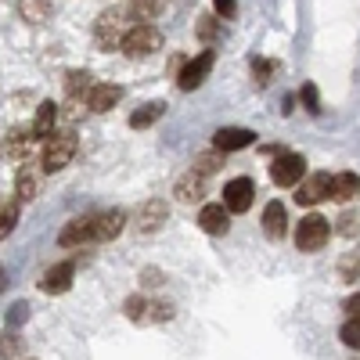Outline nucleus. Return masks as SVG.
Here are the masks:
<instances>
[{
	"label": "nucleus",
	"mask_w": 360,
	"mask_h": 360,
	"mask_svg": "<svg viewBox=\"0 0 360 360\" xmlns=\"http://www.w3.org/2000/svg\"><path fill=\"white\" fill-rule=\"evenodd\" d=\"M119 47H123L127 58H148L162 47V33L155 25H130L123 33V40H119Z\"/></svg>",
	"instance_id": "f257e3e1"
},
{
	"label": "nucleus",
	"mask_w": 360,
	"mask_h": 360,
	"mask_svg": "<svg viewBox=\"0 0 360 360\" xmlns=\"http://www.w3.org/2000/svg\"><path fill=\"white\" fill-rule=\"evenodd\" d=\"M328 234H332L328 220L317 217V213H310V217L299 220V227H295V249L299 252H317V249L328 245Z\"/></svg>",
	"instance_id": "f03ea898"
},
{
	"label": "nucleus",
	"mask_w": 360,
	"mask_h": 360,
	"mask_svg": "<svg viewBox=\"0 0 360 360\" xmlns=\"http://www.w3.org/2000/svg\"><path fill=\"white\" fill-rule=\"evenodd\" d=\"M72 155H76V137L72 134H51L47 144H44L40 166H44V173H58L72 162Z\"/></svg>",
	"instance_id": "7ed1b4c3"
},
{
	"label": "nucleus",
	"mask_w": 360,
	"mask_h": 360,
	"mask_svg": "<svg viewBox=\"0 0 360 360\" xmlns=\"http://www.w3.org/2000/svg\"><path fill=\"white\" fill-rule=\"evenodd\" d=\"M252 198H256L252 176H234V180L224 184V209H227V213H249Z\"/></svg>",
	"instance_id": "20e7f679"
},
{
	"label": "nucleus",
	"mask_w": 360,
	"mask_h": 360,
	"mask_svg": "<svg viewBox=\"0 0 360 360\" xmlns=\"http://www.w3.org/2000/svg\"><path fill=\"white\" fill-rule=\"evenodd\" d=\"M303 173H307V162H303V155H295V152H281V155L274 159V166H270V176H274L278 188L299 184V180H303Z\"/></svg>",
	"instance_id": "39448f33"
},
{
	"label": "nucleus",
	"mask_w": 360,
	"mask_h": 360,
	"mask_svg": "<svg viewBox=\"0 0 360 360\" xmlns=\"http://www.w3.org/2000/svg\"><path fill=\"white\" fill-rule=\"evenodd\" d=\"M213 72V51H202L198 58H191V62L180 69V76H176V86L180 90H198L202 83H205V76Z\"/></svg>",
	"instance_id": "423d86ee"
},
{
	"label": "nucleus",
	"mask_w": 360,
	"mask_h": 360,
	"mask_svg": "<svg viewBox=\"0 0 360 360\" xmlns=\"http://www.w3.org/2000/svg\"><path fill=\"white\" fill-rule=\"evenodd\" d=\"M328 184H332V173H324V169L310 173L303 184H299L295 202H299V205H317V202H324V198H328Z\"/></svg>",
	"instance_id": "0eeeda50"
},
{
	"label": "nucleus",
	"mask_w": 360,
	"mask_h": 360,
	"mask_svg": "<svg viewBox=\"0 0 360 360\" xmlns=\"http://www.w3.org/2000/svg\"><path fill=\"white\" fill-rule=\"evenodd\" d=\"M119 101H123V86L119 83H98L86 90V108L90 112H112Z\"/></svg>",
	"instance_id": "6e6552de"
},
{
	"label": "nucleus",
	"mask_w": 360,
	"mask_h": 360,
	"mask_svg": "<svg viewBox=\"0 0 360 360\" xmlns=\"http://www.w3.org/2000/svg\"><path fill=\"white\" fill-rule=\"evenodd\" d=\"M256 141V134L252 130H245V127H220L217 130V137H213V144H217V152H242V148H249Z\"/></svg>",
	"instance_id": "1a4fd4ad"
},
{
	"label": "nucleus",
	"mask_w": 360,
	"mask_h": 360,
	"mask_svg": "<svg viewBox=\"0 0 360 360\" xmlns=\"http://www.w3.org/2000/svg\"><path fill=\"white\" fill-rule=\"evenodd\" d=\"M40 173H44V166L37 169L33 162H22V169L15 176V198L18 202H33L40 195Z\"/></svg>",
	"instance_id": "9d476101"
},
{
	"label": "nucleus",
	"mask_w": 360,
	"mask_h": 360,
	"mask_svg": "<svg viewBox=\"0 0 360 360\" xmlns=\"http://www.w3.org/2000/svg\"><path fill=\"white\" fill-rule=\"evenodd\" d=\"M123 224H127V217L119 213V209L98 213V217H94V231H90V238H94V242H112V238L123 234Z\"/></svg>",
	"instance_id": "9b49d317"
},
{
	"label": "nucleus",
	"mask_w": 360,
	"mask_h": 360,
	"mask_svg": "<svg viewBox=\"0 0 360 360\" xmlns=\"http://www.w3.org/2000/svg\"><path fill=\"white\" fill-rule=\"evenodd\" d=\"M166 217H169V209H166V202H162V198L144 202V205L137 209V231L152 234V231H159V227L166 224Z\"/></svg>",
	"instance_id": "f8f14e48"
},
{
	"label": "nucleus",
	"mask_w": 360,
	"mask_h": 360,
	"mask_svg": "<svg viewBox=\"0 0 360 360\" xmlns=\"http://www.w3.org/2000/svg\"><path fill=\"white\" fill-rule=\"evenodd\" d=\"M94 33H98V44H101V47H115L119 40H123V33H127V29H123V11H108V15H101Z\"/></svg>",
	"instance_id": "ddd939ff"
},
{
	"label": "nucleus",
	"mask_w": 360,
	"mask_h": 360,
	"mask_svg": "<svg viewBox=\"0 0 360 360\" xmlns=\"http://www.w3.org/2000/svg\"><path fill=\"white\" fill-rule=\"evenodd\" d=\"M72 274H76V266H72V263H58V266H51L47 274H44L40 288H44L47 295H62V292H69Z\"/></svg>",
	"instance_id": "4468645a"
},
{
	"label": "nucleus",
	"mask_w": 360,
	"mask_h": 360,
	"mask_svg": "<svg viewBox=\"0 0 360 360\" xmlns=\"http://www.w3.org/2000/svg\"><path fill=\"white\" fill-rule=\"evenodd\" d=\"M198 227H202L205 234H227V231H231V213H227L224 205H202Z\"/></svg>",
	"instance_id": "2eb2a0df"
},
{
	"label": "nucleus",
	"mask_w": 360,
	"mask_h": 360,
	"mask_svg": "<svg viewBox=\"0 0 360 360\" xmlns=\"http://www.w3.org/2000/svg\"><path fill=\"white\" fill-rule=\"evenodd\" d=\"M285 231H288V213H285V205H281V202H270V205L263 209V234L274 238V242H281Z\"/></svg>",
	"instance_id": "dca6fc26"
},
{
	"label": "nucleus",
	"mask_w": 360,
	"mask_h": 360,
	"mask_svg": "<svg viewBox=\"0 0 360 360\" xmlns=\"http://www.w3.org/2000/svg\"><path fill=\"white\" fill-rule=\"evenodd\" d=\"M90 231H94V217H76L65 224V231L58 234V242L62 245H83V242H94L90 238Z\"/></svg>",
	"instance_id": "f3484780"
},
{
	"label": "nucleus",
	"mask_w": 360,
	"mask_h": 360,
	"mask_svg": "<svg viewBox=\"0 0 360 360\" xmlns=\"http://www.w3.org/2000/svg\"><path fill=\"white\" fill-rule=\"evenodd\" d=\"M360 195V176L356 173H335L332 184H328V198L335 202H353Z\"/></svg>",
	"instance_id": "a211bd4d"
},
{
	"label": "nucleus",
	"mask_w": 360,
	"mask_h": 360,
	"mask_svg": "<svg viewBox=\"0 0 360 360\" xmlns=\"http://www.w3.org/2000/svg\"><path fill=\"white\" fill-rule=\"evenodd\" d=\"M51 0H18V15L29 22V25H44L51 18Z\"/></svg>",
	"instance_id": "6ab92c4d"
},
{
	"label": "nucleus",
	"mask_w": 360,
	"mask_h": 360,
	"mask_svg": "<svg viewBox=\"0 0 360 360\" xmlns=\"http://www.w3.org/2000/svg\"><path fill=\"white\" fill-rule=\"evenodd\" d=\"M202 191H205V176L195 173V169H191L188 176H180V180H176V198H180V202H198Z\"/></svg>",
	"instance_id": "aec40b11"
},
{
	"label": "nucleus",
	"mask_w": 360,
	"mask_h": 360,
	"mask_svg": "<svg viewBox=\"0 0 360 360\" xmlns=\"http://www.w3.org/2000/svg\"><path fill=\"white\" fill-rule=\"evenodd\" d=\"M54 123H58V105L54 101H44L37 108V119H33V137H51L54 134Z\"/></svg>",
	"instance_id": "412c9836"
},
{
	"label": "nucleus",
	"mask_w": 360,
	"mask_h": 360,
	"mask_svg": "<svg viewBox=\"0 0 360 360\" xmlns=\"http://www.w3.org/2000/svg\"><path fill=\"white\" fill-rule=\"evenodd\" d=\"M162 112H166V105H159V101L144 105L141 112H134V115H130V127H134V130H144V127H152V123H159V119H162Z\"/></svg>",
	"instance_id": "4be33fe9"
},
{
	"label": "nucleus",
	"mask_w": 360,
	"mask_h": 360,
	"mask_svg": "<svg viewBox=\"0 0 360 360\" xmlns=\"http://www.w3.org/2000/svg\"><path fill=\"white\" fill-rule=\"evenodd\" d=\"M18 220V198H0V242L15 231Z\"/></svg>",
	"instance_id": "5701e85b"
},
{
	"label": "nucleus",
	"mask_w": 360,
	"mask_h": 360,
	"mask_svg": "<svg viewBox=\"0 0 360 360\" xmlns=\"http://www.w3.org/2000/svg\"><path fill=\"white\" fill-rule=\"evenodd\" d=\"M169 8V0H130V11L137 18H159Z\"/></svg>",
	"instance_id": "b1692460"
},
{
	"label": "nucleus",
	"mask_w": 360,
	"mask_h": 360,
	"mask_svg": "<svg viewBox=\"0 0 360 360\" xmlns=\"http://www.w3.org/2000/svg\"><path fill=\"white\" fill-rule=\"evenodd\" d=\"M195 33H198L202 44H217V40H220V22H217L213 15H202L198 25H195Z\"/></svg>",
	"instance_id": "393cba45"
},
{
	"label": "nucleus",
	"mask_w": 360,
	"mask_h": 360,
	"mask_svg": "<svg viewBox=\"0 0 360 360\" xmlns=\"http://www.w3.org/2000/svg\"><path fill=\"white\" fill-rule=\"evenodd\" d=\"M274 72H278V62H266V58H252V79H256L259 86H266L270 79H274Z\"/></svg>",
	"instance_id": "a878e982"
},
{
	"label": "nucleus",
	"mask_w": 360,
	"mask_h": 360,
	"mask_svg": "<svg viewBox=\"0 0 360 360\" xmlns=\"http://www.w3.org/2000/svg\"><path fill=\"white\" fill-rule=\"evenodd\" d=\"M339 278L342 281H360V252H349L339 259Z\"/></svg>",
	"instance_id": "bb28decb"
},
{
	"label": "nucleus",
	"mask_w": 360,
	"mask_h": 360,
	"mask_svg": "<svg viewBox=\"0 0 360 360\" xmlns=\"http://www.w3.org/2000/svg\"><path fill=\"white\" fill-rule=\"evenodd\" d=\"M90 86H94V83H90V76H86V72H69V79H65L69 98H83Z\"/></svg>",
	"instance_id": "cd10ccee"
},
{
	"label": "nucleus",
	"mask_w": 360,
	"mask_h": 360,
	"mask_svg": "<svg viewBox=\"0 0 360 360\" xmlns=\"http://www.w3.org/2000/svg\"><path fill=\"white\" fill-rule=\"evenodd\" d=\"M123 310H127L130 321H141V324H144V321H148V299H144V295H130L127 303H123Z\"/></svg>",
	"instance_id": "c85d7f7f"
},
{
	"label": "nucleus",
	"mask_w": 360,
	"mask_h": 360,
	"mask_svg": "<svg viewBox=\"0 0 360 360\" xmlns=\"http://www.w3.org/2000/svg\"><path fill=\"white\" fill-rule=\"evenodd\" d=\"M29 144H33V137H29L25 130H11V137H8V155H25Z\"/></svg>",
	"instance_id": "c756f323"
},
{
	"label": "nucleus",
	"mask_w": 360,
	"mask_h": 360,
	"mask_svg": "<svg viewBox=\"0 0 360 360\" xmlns=\"http://www.w3.org/2000/svg\"><path fill=\"white\" fill-rule=\"evenodd\" d=\"M342 342H346L349 349H360V317H349V321L342 324Z\"/></svg>",
	"instance_id": "7c9ffc66"
},
{
	"label": "nucleus",
	"mask_w": 360,
	"mask_h": 360,
	"mask_svg": "<svg viewBox=\"0 0 360 360\" xmlns=\"http://www.w3.org/2000/svg\"><path fill=\"white\" fill-rule=\"evenodd\" d=\"M220 155H224V152H213V155H198L191 169H195V173H202V176L217 173V166H220Z\"/></svg>",
	"instance_id": "2f4dec72"
},
{
	"label": "nucleus",
	"mask_w": 360,
	"mask_h": 360,
	"mask_svg": "<svg viewBox=\"0 0 360 360\" xmlns=\"http://www.w3.org/2000/svg\"><path fill=\"white\" fill-rule=\"evenodd\" d=\"M299 98H303V105H307L310 112H321V98H317V86H314V83H307L303 90H299Z\"/></svg>",
	"instance_id": "473e14b6"
},
{
	"label": "nucleus",
	"mask_w": 360,
	"mask_h": 360,
	"mask_svg": "<svg viewBox=\"0 0 360 360\" xmlns=\"http://www.w3.org/2000/svg\"><path fill=\"white\" fill-rule=\"evenodd\" d=\"M173 307L169 303H148V321H169Z\"/></svg>",
	"instance_id": "72a5a7b5"
},
{
	"label": "nucleus",
	"mask_w": 360,
	"mask_h": 360,
	"mask_svg": "<svg viewBox=\"0 0 360 360\" xmlns=\"http://www.w3.org/2000/svg\"><path fill=\"white\" fill-rule=\"evenodd\" d=\"M339 231H342L346 238H353V234L360 231V220H356V213H346V217L339 220Z\"/></svg>",
	"instance_id": "f704fd0d"
},
{
	"label": "nucleus",
	"mask_w": 360,
	"mask_h": 360,
	"mask_svg": "<svg viewBox=\"0 0 360 360\" xmlns=\"http://www.w3.org/2000/svg\"><path fill=\"white\" fill-rule=\"evenodd\" d=\"M25 317H29V307H25V303H15V307H11V314H8V328L25 324Z\"/></svg>",
	"instance_id": "c9c22d12"
},
{
	"label": "nucleus",
	"mask_w": 360,
	"mask_h": 360,
	"mask_svg": "<svg viewBox=\"0 0 360 360\" xmlns=\"http://www.w3.org/2000/svg\"><path fill=\"white\" fill-rule=\"evenodd\" d=\"M213 8H217V15H224V18H234V15H238L234 0H213Z\"/></svg>",
	"instance_id": "e433bc0d"
},
{
	"label": "nucleus",
	"mask_w": 360,
	"mask_h": 360,
	"mask_svg": "<svg viewBox=\"0 0 360 360\" xmlns=\"http://www.w3.org/2000/svg\"><path fill=\"white\" fill-rule=\"evenodd\" d=\"M342 310H346V314H349V317H360V292H356V295H349V299H346V307H342Z\"/></svg>",
	"instance_id": "4c0bfd02"
},
{
	"label": "nucleus",
	"mask_w": 360,
	"mask_h": 360,
	"mask_svg": "<svg viewBox=\"0 0 360 360\" xmlns=\"http://www.w3.org/2000/svg\"><path fill=\"white\" fill-rule=\"evenodd\" d=\"M144 285H148V288H155V285H162V281H159V270H144Z\"/></svg>",
	"instance_id": "58836bf2"
},
{
	"label": "nucleus",
	"mask_w": 360,
	"mask_h": 360,
	"mask_svg": "<svg viewBox=\"0 0 360 360\" xmlns=\"http://www.w3.org/2000/svg\"><path fill=\"white\" fill-rule=\"evenodd\" d=\"M8 288V274H4V266H0V292Z\"/></svg>",
	"instance_id": "ea45409f"
}]
</instances>
